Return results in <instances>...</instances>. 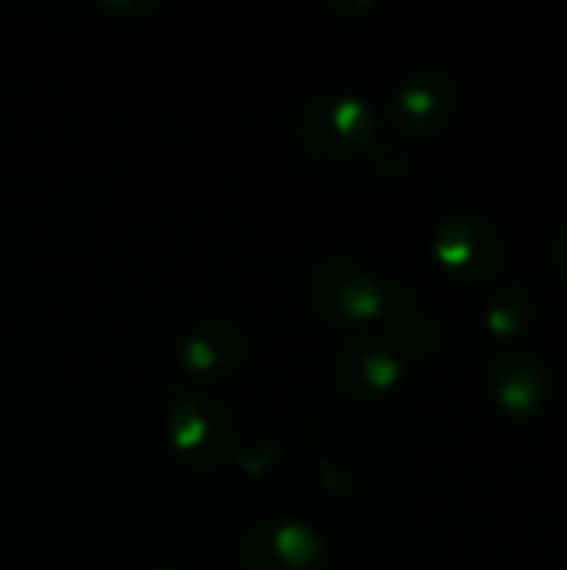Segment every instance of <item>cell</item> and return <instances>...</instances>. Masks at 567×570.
Masks as SVG:
<instances>
[{
    "label": "cell",
    "mask_w": 567,
    "mask_h": 570,
    "mask_svg": "<svg viewBox=\"0 0 567 570\" xmlns=\"http://www.w3.org/2000/svg\"><path fill=\"white\" fill-rule=\"evenodd\" d=\"M291 137L304 157L328 170L364 164L381 140L378 110L351 90H314L291 114Z\"/></svg>",
    "instance_id": "1"
},
{
    "label": "cell",
    "mask_w": 567,
    "mask_h": 570,
    "mask_svg": "<svg viewBox=\"0 0 567 570\" xmlns=\"http://www.w3.org/2000/svg\"><path fill=\"white\" fill-rule=\"evenodd\" d=\"M164 438L184 468L194 474H214L237 454V417L221 397L190 391L170 401Z\"/></svg>",
    "instance_id": "2"
},
{
    "label": "cell",
    "mask_w": 567,
    "mask_h": 570,
    "mask_svg": "<svg viewBox=\"0 0 567 570\" xmlns=\"http://www.w3.org/2000/svg\"><path fill=\"white\" fill-rule=\"evenodd\" d=\"M307 297L328 327H358L381 321L388 307V281L351 254H324L307 277Z\"/></svg>",
    "instance_id": "3"
},
{
    "label": "cell",
    "mask_w": 567,
    "mask_h": 570,
    "mask_svg": "<svg viewBox=\"0 0 567 570\" xmlns=\"http://www.w3.org/2000/svg\"><path fill=\"white\" fill-rule=\"evenodd\" d=\"M431 257L458 284H491L508 267L511 250L505 230L491 217L448 210L434 220Z\"/></svg>",
    "instance_id": "4"
},
{
    "label": "cell",
    "mask_w": 567,
    "mask_h": 570,
    "mask_svg": "<svg viewBox=\"0 0 567 570\" xmlns=\"http://www.w3.org/2000/svg\"><path fill=\"white\" fill-rule=\"evenodd\" d=\"M461 110V83L441 67L408 70L384 100L388 127L404 140L441 137Z\"/></svg>",
    "instance_id": "5"
},
{
    "label": "cell",
    "mask_w": 567,
    "mask_h": 570,
    "mask_svg": "<svg viewBox=\"0 0 567 570\" xmlns=\"http://www.w3.org/2000/svg\"><path fill=\"white\" fill-rule=\"evenodd\" d=\"M331 374L348 401L378 404L401 384L404 354L384 334H354L334 351Z\"/></svg>",
    "instance_id": "6"
},
{
    "label": "cell",
    "mask_w": 567,
    "mask_h": 570,
    "mask_svg": "<svg viewBox=\"0 0 567 570\" xmlns=\"http://www.w3.org/2000/svg\"><path fill=\"white\" fill-rule=\"evenodd\" d=\"M237 554L244 570H324L328 564L324 538L297 518L257 521L241 538Z\"/></svg>",
    "instance_id": "7"
},
{
    "label": "cell",
    "mask_w": 567,
    "mask_h": 570,
    "mask_svg": "<svg viewBox=\"0 0 567 570\" xmlns=\"http://www.w3.org/2000/svg\"><path fill=\"white\" fill-rule=\"evenodd\" d=\"M251 361V337L234 321H201L177 344V364L197 381H231Z\"/></svg>",
    "instance_id": "8"
},
{
    "label": "cell",
    "mask_w": 567,
    "mask_h": 570,
    "mask_svg": "<svg viewBox=\"0 0 567 570\" xmlns=\"http://www.w3.org/2000/svg\"><path fill=\"white\" fill-rule=\"evenodd\" d=\"M485 391L505 417L528 421L545 411V404L551 397V377H548L545 364L535 361L531 354L508 351L488 367Z\"/></svg>",
    "instance_id": "9"
},
{
    "label": "cell",
    "mask_w": 567,
    "mask_h": 570,
    "mask_svg": "<svg viewBox=\"0 0 567 570\" xmlns=\"http://www.w3.org/2000/svg\"><path fill=\"white\" fill-rule=\"evenodd\" d=\"M381 321L388 324L384 337H391L404 357L428 361L444 344L441 321L434 317V311L428 307L421 291L401 277H388V307H384Z\"/></svg>",
    "instance_id": "10"
},
{
    "label": "cell",
    "mask_w": 567,
    "mask_h": 570,
    "mask_svg": "<svg viewBox=\"0 0 567 570\" xmlns=\"http://www.w3.org/2000/svg\"><path fill=\"white\" fill-rule=\"evenodd\" d=\"M538 317H541L538 294L528 284H521V281L498 284L485 297V311H481L485 331L498 344H511V341L525 337L538 324Z\"/></svg>",
    "instance_id": "11"
},
{
    "label": "cell",
    "mask_w": 567,
    "mask_h": 570,
    "mask_svg": "<svg viewBox=\"0 0 567 570\" xmlns=\"http://www.w3.org/2000/svg\"><path fill=\"white\" fill-rule=\"evenodd\" d=\"M364 167H368L378 180H384V184H401V180L414 170V160H411V154H408L401 144L381 137V140L371 147Z\"/></svg>",
    "instance_id": "12"
},
{
    "label": "cell",
    "mask_w": 567,
    "mask_h": 570,
    "mask_svg": "<svg viewBox=\"0 0 567 570\" xmlns=\"http://www.w3.org/2000/svg\"><path fill=\"white\" fill-rule=\"evenodd\" d=\"M281 451H284V444L277 441V438H257V441H251L244 451H237L234 458L241 461V468L247 471V474H264L267 468H274L277 464V458H281Z\"/></svg>",
    "instance_id": "13"
},
{
    "label": "cell",
    "mask_w": 567,
    "mask_h": 570,
    "mask_svg": "<svg viewBox=\"0 0 567 570\" xmlns=\"http://www.w3.org/2000/svg\"><path fill=\"white\" fill-rule=\"evenodd\" d=\"M548 264H551V271L567 284V224L551 237V244H548Z\"/></svg>",
    "instance_id": "14"
},
{
    "label": "cell",
    "mask_w": 567,
    "mask_h": 570,
    "mask_svg": "<svg viewBox=\"0 0 567 570\" xmlns=\"http://www.w3.org/2000/svg\"><path fill=\"white\" fill-rule=\"evenodd\" d=\"M381 3L378 0H364V3H344V0H328V10L334 13H344V17H354V13H368V10H378Z\"/></svg>",
    "instance_id": "15"
},
{
    "label": "cell",
    "mask_w": 567,
    "mask_h": 570,
    "mask_svg": "<svg viewBox=\"0 0 567 570\" xmlns=\"http://www.w3.org/2000/svg\"><path fill=\"white\" fill-rule=\"evenodd\" d=\"M154 570H180V568H154Z\"/></svg>",
    "instance_id": "16"
}]
</instances>
